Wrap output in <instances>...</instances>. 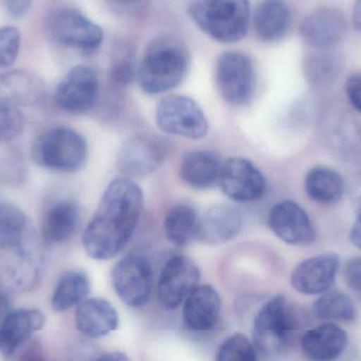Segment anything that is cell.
I'll list each match as a JSON object with an SVG mask.
<instances>
[{
	"label": "cell",
	"mask_w": 361,
	"mask_h": 361,
	"mask_svg": "<svg viewBox=\"0 0 361 361\" xmlns=\"http://www.w3.org/2000/svg\"><path fill=\"white\" fill-rule=\"evenodd\" d=\"M353 23L356 29L361 32V0H357L354 4Z\"/></svg>",
	"instance_id": "cell-44"
},
{
	"label": "cell",
	"mask_w": 361,
	"mask_h": 361,
	"mask_svg": "<svg viewBox=\"0 0 361 361\" xmlns=\"http://www.w3.org/2000/svg\"><path fill=\"white\" fill-rule=\"evenodd\" d=\"M243 226V216L235 207L218 205L209 208L201 218L197 239L219 245L235 239Z\"/></svg>",
	"instance_id": "cell-20"
},
{
	"label": "cell",
	"mask_w": 361,
	"mask_h": 361,
	"mask_svg": "<svg viewBox=\"0 0 361 361\" xmlns=\"http://www.w3.org/2000/svg\"><path fill=\"white\" fill-rule=\"evenodd\" d=\"M82 221L80 206L73 200H61L53 204L44 214L42 235L44 242L61 244L69 241Z\"/></svg>",
	"instance_id": "cell-24"
},
{
	"label": "cell",
	"mask_w": 361,
	"mask_h": 361,
	"mask_svg": "<svg viewBox=\"0 0 361 361\" xmlns=\"http://www.w3.org/2000/svg\"><path fill=\"white\" fill-rule=\"evenodd\" d=\"M8 358V361H46L39 343L31 339L18 348Z\"/></svg>",
	"instance_id": "cell-37"
},
{
	"label": "cell",
	"mask_w": 361,
	"mask_h": 361,
	"mask_svg": "<svg viewBox=\"0 0 361 361\" xmlns=\"http://www.w3.org/2000/svg\"><path fill=\"white\" fill-rule=\"evenodd\" d=\"M271 231L290 245L307 246L316 239V229L307 212L295 202L276 204L269 214Z\"/></svg>",
	"instance_id": "cell-15"
},
{
	"label": "cell",
	"mask_w": 361,
	"mask_h": 361,
	"mask_svg": "<svg viewBox=\"0 0 361 361\" xmlns=\"http://www.w3.org/2000/svg\"><path fill=\"white\" fill-rule=\"evenodd\" d=\"M90 292V279L85 271L72 269L57 280L51 297V305L57 313H63L80 305Z\"/></svg>",
	"instance_id": "cell-29"
},
{
	"label": "cell",
	"mask_w": 361,
	"mask_h": 361,
	"mask_svg": "<svg viewBox=\"0 0 361 361\" xmlns=\"http://www.w3.org/2000/svg\"><path fill=\"white\" fill-rule=\"evenodd\" d=\"M214 361H257L256 350L245 335H231L223 341Z\"/></svg>",
	"instance_id": "cell-33"
},
{
	"label": "cell",
	"mask_w": 361,
	"mask_h": 361,
	"mask_svg": "<svg viewBox=\"0 0 361 361\" xmlns=\"http://www.w3.org/2000/svg\"><path fill=\"white\" fill-rule=\"evenodd\" d=\"M32 2L33 0H4L6 12L14 18L25 16L31 8Z\"/></svg>",
	"instance_id": "cell-40"
},
{
	"label": "cell",
	"mask_w": 361,
	"mask_h": 361,
	"mask_svg": "<svg viewBox=\"0 0 361 361\" xmlns=\"http://www.w3.org/2000/svg\"><path fill=\"white\" fill-rule=\"evenodd\" d=\"M112 82L120 86H126L135 76V63L131 57L120 59L112 65L110 71Z\"/></svg>",
	"instance_id": "cell-36"
},
{
	"label": "cell",
	"mask_w": 361,
	"mask_h": 361,
	"mask_svg": "<svg viewBox=\"0 0 361 361\" xmlns=\"http://www.w3.org/2000/svg\"><path fill=\"white\" fill-rule=\"evenodd\" d=\"M345 90L352 107L361 112V73L353 74L348 78Z\"/></svg>",
	"instance_id": "cell-39"
},
{
	"label": "cell",
	"mask_w": 361,
	"mask_h": 361,
	"mask_svg": "<svg viewBox=\"0 0 361 361\" xmlns=\"http://www.w3.org/2000/svg\"><path fill=\"white\" fill-rule=\"evenodd\" d=\"M223 163L216 154L208 152H191L183 158L180 176L188 186L210 189L220 185Z\"/></svg>",
	"instance_id": "cell-26"
},
{
	"label": "cell",
	"mask_w": 361,
	"mask_h": 361,
	"mask_svg": "<svg viewBox=\"0 0 361 361\" xmlns=\"http://www.w3.org/2000/svg\"><path fill=\"white\" fill-rule=\"evenodd\" d=\"M221 299L212 286H197L185 299L183 319L189 330H212L220 317Z\"/></svg>",
	"instance_id": "cell-19"
},
{
	"label": "cell",
	"mask_w": 361,
	"mask_h": 361,
	"mask_svg": "<svg viewBox=\"0 0 361 361\" xmlns=\"http://www.w3.org/2000/svg\"><path fill=\"white\" fill-rule=\"evenodd\" d=\"M44 97V82L36 74L23 70L0 74V102L30 107L39 104Z\"/></svg>",
	"instance_id": "cell-22"
},
{
	"label": "cell",
	"mask_w": 361,
	"mask_h": 361,
	"mask_svg": "<svg viewBox=\"0 0 361 361\" xmlns=\"http://www.w3.org/2000/svg\"><path fill=\"white\" fill-rule=\"evenodd\" d=\"M201 216L193 206L179 204L167 212L164 219V233L167 240L178 247L188 245L199 235Z\"/></svg>",
	"instance_id": "cell-28"
},
{
	"label": "cell",
	"mask_w": 361,
	"mask_h": 361,
	"mask_svg": "<svg viewBox=\"0 0 361 361\" xmlns=\"http://www.w3.org/2000/svg\"><path fill=\"white\" fill-rule=\"evenodd\" d=\"M156 121L164 133L187 139H203L209 129L202 108L185 95H169L161 99L156 110Z\"/></svg>",
	"instance_id": "cell-6"
},
{
	"label": "cell",
	"mask_w": 361,
	"mask_h": 361,
	"mask_svg": "<svg viewBox=\"0 0 361 361\" xmlns=\"http://www.w3.org/2000/svg\"><path fill=\"white\" fill-rule=\"evenodd\" d=\"M188 13L204 33L222 44L239 42L250 27L248 0H199Z\"/></svg>",
	"instance_id": "cell-3"
},
{
	"label": "cell",
	"mask_w": 361,
	"mask_h": 361,
	"mask_svg": "<svg viewBox=\"0 0 361 361\" xmlns=\"http://www.w3.org/2000/svg\"><path fill=\"white\" fill-rule=\"evenodd\" d=\"M188 70L189 53L184 42L176 36H159L146 48L137 80L144 92L161 94L179 87Z\"/></svg>",
	"instance_id": "cell-2"
},
{
	"label": "cell",
	"mask_w": 361,
	"mask_h": 361,
	"mask_svg": "<svg viewBox=\"0 0 361 361\" xmlns=\"http://www.w3.org/2000/svg\"><path fill=\"white\" fill-rule=\"evenodd\" d=\"M36 165L55 173L82 171L88 159V145L80 133L69 127H54L44 131L32 146Z\"/></svg>",
	"instance_id": "cell-5"
},
{
	"label": "cell",
	"mask_w": 361,
	"mask_h": 361,
	"mask_svg": "<svg viewBox=\"0 0 361 361\" xmlns=\"http://www.w3.org/2000/svg\"><path fill=\"white\" fill-rule=\"evenodd\" d=\"M34 235L25 212L15 204L0 200V248L6 252L15 250Z\"/></svg>",
	"instance_id": "cell-27"
},
{
	"label": "cell",
	"mask_w": 361,
	"mask_h": 361,
	"mask_svg": "<svg viewBox=\"0 0 361 361\" xmlns=\"http://www.w3.org/2000/svg\"><path fill=\"white\" fill-rule=\"evenodd\" d=\"M350 240L358 250H361V202L358 205L357 219L350 231Z\"/></svg>",
	"instance_id": "cell-41"
},
{
	"label": "cell",
	"mask_w": 361,
	"mask_h": 361,
	"mask_svg": "<svg viewBox=\"0 0 361 361\" xmlns=\"http://www.w3.org/2000/svg\"><path fill=\"white\" fill-rule=\"evenodd\" d=\"M112 284L123 302L129 307H143L149 300L154 286L152 265L143 256L128 255L114 267Z\"/></svg>",
	"instance_id": "cell-9"
},
{
	"label": "cell",
	"mask_w": 361,
	"mask_h": 361,
	"mask_svg": "<svg viewBox=\"0 0 361 361\" xmlns=\"http://www.w3.org/2000/svg\"><path fill=\"white\" fill-rule=\"evenodd\" d=\"M165 159L164 145L154 137H129L118 157V169L126 178L145 177L158 171Z\"/></svg>",
	"instance_id": "cell-16"
},
{
	"label": "cell",
	"mask_w": 361,
	"mask_h": 361,
	"mask_svg": "<svg viewBox=\"0 0 361 361\" xmlns=\"http://www.w3.org/2000/svg\"><path fill=\"white\" fill-rule=\"evenodd\" d=\"M44 269V257L35 235L27 243L8 250L1 267L4 286L13 290H27L38 283Z\"/></svg>",
	"instance_id": "cell-11"
},
{
	"label": "cell",
	"mask_w": 361,
	"mask_h": 361,
	"mask_svg": "<svg viewBox=\"0 0 361 361\" xmlns=\"http://www.w3.org/2000/svg\"><path fill=\"white\" fill-rule=\"evenodd\" d=\"M143 208V192L129 178L112 180L82 235V245L95 260L118 256L133 237Z\"/></svg>",
	"instance_id": "cell-1"
},
{
	"label": "cell",
	"mask_w": 361,
	"mask_h": 361,
	"mask_svg": "<svg viewBox=\"0 0 361 361\" xmlns=\"http://www.w3.org/2000/svg\"><path fill=\"white\" fill-rule=\"evenodd\" d=\"M305 188L313 201L331 205L337 203L343 197L345 182L334 169L316 166L305 176Z\"/></svg>",
	"instance_id": "cell-30"
},
{
	"label": "cell",
	"mask_w": 361,
	"mask_h": 361,
	"mask_svg": "<svg viewBox=\"0 0 361 361\" xmlns=\"http://www.w3.org/2000/svg\"><path fill=\"white\" fill-rule=\"evenodd\" d=\"M348 21L339 8L322 6L310 13L300 25L303 42L316 51L332 50L343 42Z\"/></svg>",
	"instance_id": "cell-13"
},
{
	"label": "cell",
	"mask_w": 361,
	"mask_h": 361,
	"mask_svg": "<svg viewBox=\"0 0 361 361\" xmlns=\"http://www.w3.org/2000/svg\"><path fill=\"white\" fill-rule=\"evenodd\" d=\"M23 128L25 118L20 109L0 102V144L10 143L20 137Z\"/></svg>",
	"instance_id": "cell-34"
},
{
	"label": "cell",
	"mask_w": 361,
	"mask_h": 361,
	"mask_svg": "<svg viewBox=\"0 0 361 361\" xmlns=\"http://www.w3.org/2000/svg\"><path fill=\"white\" fill-rule=\"evenodd\" d=\"M343 278L348 288L361 296V258L348 261L343 269Z\"/></svg>",
	"instance_id": "cell-38"
},
{
	"label": "cell",
	"mask_w": 361,
	"mask_h": 361,
	"mask_svg": "<svg viewBox=\"0 0 361 361\" xmlns=\"http://www.w3.org/2000/svg\"><path fill=\"white\" fill-rule=\"evenodd\" d=\"M216 84L227 103H250L256 90V72L250 57L238 51L223 53L216 61Z\"/></svg>",
	"instance_id": "cell-7"
},
{
	"label": "cell",
	"mask_w": 361,
	"mask_h": 361,
	"mask_svg": "<svg viewBox=\"0 0 361 361\" xmlns=\"http://www.w3.org/2000/svg\"><path fill=\"white\" fill-rule=\"evenodd\" d=\"M20 31L16 27H0V69L10 67L18 56L20 49Z\"/></svg>",
	"instance_id": "cell-35"
},
{
	"label": "cell",
	"mask_w": 361,
	"mask_h": 361,
	"mask_svg": "<svg viewBox=\"0 0 361 361\" xmlns=\"http://www.w3.org/2000/svg\"><path fill=\"white\" fill-rule=\"evenodd\" d=\"M46 316L34 309L13 310L0 324V353L8 357L46 324Z\"/></svg>",
	"instance_id": "cell-18"
},
{
	"label": "cell",
	"mask_w": 361,
	"mask_h": 361,
	"mask_svg": "<svg viewBox=\"0 0 361 361\" xmlns=\"http://www.w3.org/2000/svg\"><path fill=\"white\" fill-rule=\"evenodd\" d=\"M48 32L63 46L93 53L103 42V30L76 8H65L51 15Z\"/></svg>",
	"instance_id": "cell-8"
},
{
	"label": "cell",
	"mask_w": 361,
	"mask_h": 361,
	"mask_svg": "<svg viewBox=\"0 0 361 361\" xmlns=\"http://www.w3.org/2000/svg\"><path fill=\"white\" fill-rule=\"evenodd\" d=\"M99 78L92 68L76 66L61 80L55 91V103L74 116L87 114L99 97Z\"/></svg>",
	"instance_id": "cell-10"
},
{
	"label": "cell",
	"mask_w": 361,
	"mask_h": 361,
	"mask_svg": "<svg viewBox=\"0 0 361 361\" xmlns=\"http://www.w3.org/2000/svg\"><path fill=\"white\" fill-rule=\"evenodd\" d=\"M313 311L316 317L330 322H352L357 316L353 301L341 292L322 295L314 303Z\"/></svg>",
	"instance_id": "cell-31"
},
{
	"label": "cell",
	"mask_w": 361,
	"mask_h": 361,
	"mask_svg": "<svg viewBox=\"0 0 361 361\" xmlns=\"http://www.w3.org/2000/svg\"><path fill=\"white\" fill-rule=\"evenodd\" d=\"M339 269L338 256L319 255L299 263L290 276L293 288L303 295L324 294L334 284Z\"/></svg>",
	"instance_id": "cell-17"
},
{
	"label": "cell",
	"mask_w": 361,
	"mask_h": 361,
	"mask_svg": "<svg viewBox=\"0 0 361 361\" xmlns=\"http://www.w3.org/2000/svg\"><path fill=\"white\" fill-rule=\"evenodd\" d=\"M300 324L295 305L283 295H277L257 314L252 332L255 345L267 355H281L290 349Z\"/></svg>",
	"instance_id": "cell-4"
},
{
	"label": "cell",
	"mask_w": 361,
	"mask_h": 361,
	"mask_svg": "<svg viewBox=\"0 0 361 361\" xmlns=\"http://www.w3.org/2000/svg\"><path fill=\"white\" fill-rule=\"evenodd\" d=\"M219 186L233 201L254 202L264 195L267 179L254 163L243 158H231L223 163Z\"/></svg>",
	"instance_id": "cell-14"
},
{
	"label": "cell",
	"mask_w": 361,
	"mask_h": 361,
	"mask_svg": "<svg viewBox=\"0 0 361 361\" xmlns=\"http://www.w3.org/2000/svg\"><path fill=\"white\" fill-rule=\"evenodd\" d=\"M348 345V335L336 324L316 326L305 332L301 338V349L312 361L338 360Z\"/></svg>",
	"instance_id": "cell-21"
},
{
	"label": "cell",
	"mask_w": 361,
	"mask_h": 361,
	"mask_svg": "<svg viewBox=\"0 0 361 361\" xmlns=\"http://www.w3.org/2000/svg\"><path fill=\"white\" fill-rule=\"evenodd\" d=\"M92 361H130L129 358L122 352H109V353L102 354L99 357L94 358Z\"/></svg>",
	"instance_id": "cell-43"
},
{
	"label": "cell",
	"mask_w": 361,
	"mask_h": 361,
	"mask_svg": "<svg viewBox=\"0 0 361 361\" xmlns=\"http://www.w3.org/2000/svg\"><path fill=\"white\" fill-rule=\"evenodd\" d=\"M12 311V302H11L10 297L0 288V324Z\"/></svg>",
	"instance_id": "cell-42"
},
{
	"label": "cell",
	"mask_w": 361,
	"mask_h": 361,
	"mask_svg": "<svg viewBox=\"0 0 361 361\" xmlns=\"http://www.w3.org/2000/svg\"><path fill=\"white\" fill-rule=\"evenodd\" d=\"M200 271L191 259L173 256L163 267L158 284L161 305L167 310H175L199 284Z\"/></svg>",
	"instance_id": "cell-12"
},
{
	"label": "cell",
	"mask_w": 361,
	"mask_h": 361,
	"mask_svg": "<svg viewBox=\"0 0 361 361\" xmlns=\"http://www.w3.org/2000/svg\"><path fill=\"white\" fill-rule=\"evenodd\" d=\"M341 68V59L331 50L316 51L309 55L303 63L305 78L313 85L332 82Z\"/></svg>",
	"instance_id": "cell-32"
},
{
	"label": "cell",
	"mask_w": 361,
	"mask_h": 361,
	"mask_svg": "<svg viewBox=\"0 0 361 361\" xmlns=\"http://www.w3.org/2000/svg\"><path fill=\"white\" fill-rule=\"evenodd\" d=\"M118 2H123V4H129V2H135V0H118Z\"/></svg>",
	"instance_id": "cell-45"
},
{
	"label": "cell",
	"mask_w": 361,
	"mask_h": 361,
	"mask_svg": "<svg viewBox=\"0 0 361 361\" xmlns=\"http://www.w3.org/2000/svg\"><path fill=\"white\" fill-rule=\"evenodd\" d=\"M254 30L259 39L277 42L288 35L292 25V12L284 0H263L255 11Z\"/></svg>",
	"instance_id": "cell-25"
},
{
	"label": "cell",
	"mask_w": 361,
	"mask_h": 361,
	"mask_svg": "<svg viewBox=\"0 0 361 361\" xmlns=\"http://www.w3.org/2000/svg\"><path fill=\"white\" fill-rule=\"evenodd\" d=\"M75 324L85 336L99 338L114 332L118 326V314L105 299H87L78 305Z\"/></svg>",
	"instance_id": "cell-23"
}]
</instances>
